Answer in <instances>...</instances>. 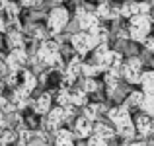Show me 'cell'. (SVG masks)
Wrapping results in <instances>:
<instances>
[{
  "label": "cell",
  "instance_id": "obj_1",
  "mask_svg": "<svg viewBox=\"0 0 154 146\" xmlns=\"http://www.w3.org/2000/svg\"><path fill=\"white\" fill-rule=\"evenodd\" d=\"M107 117L113 121V125H115V131L119 136H123V138H133L135 136V123L131 121V111H129L125 105H119V107H111L107 109Z\"/></svg>",
  "mask_w": 154,
  "mask_h": 146
},
{
  "label": "cell",
  "instance_id": "obj_2",
  "mask_svg": "<svg viewBox=\"0 0 154 146\" xmlns=\"http://www.w3.org/2000/svg\"><path fill=\"white\" fill-rule=\"evenodd\" d=\"M150 23H152V18L150 14H137L131 18L129 22V37L137 43H144V39L148 37L150 33Z\"/></svg>",
  "mask_w": 154,
  "mask_h": 146
},
{
  "label": "cell",
  "instance_id": "obj_3",
  "mask_svg": "<svg viewBox=\"0 0 154 146\" xmlns=\"http://www.w3.org/2000/svg\"><path fill=\"white\" fill-rule=\"evenodd\" d=\"M70 22V14L64 6H55L47 16V29L51 35H59Z\"/></svg>",
  "mask_w": 154,
  "mask_h": 146
},
{
  "label": "cell",
  "instance_id": "obj_4",
  "mask_svg": "<svg viewBox=\"0 0 154 146\" xmlns=\"http://www.w3.org/2000/svg\"><path fill=\"white\" fill-rule=\"evenodd\" d=\"M70 43H72L74 51L78 53L80 56L88 55L90 51H94V49L100 45V43L96 41V37L90 33V31H76V33H72V35H70Z\"/></svg>",
  "mask_w": 154,
  "mask_h": 146
},
{
  "label": "cell",
  "instance_id": "obj_5",
  "mask_svg": "<svg viewBox=\"0 0 154 146\" xmlns=\"http://www.w3.org/2000/svg\"><path fill=\"white\" fill-rule=\"evenodd\" d=\"M121 76L129 84H140V78H143V60L139 56H131L129 60H125L123 66H121Z\"/></svg>",
  "mask_w": 154,
  "mask_h": 146
},
{
  "label": "cell",
  "instance_id": "obj_6",
  "mask_svg": "<svg viewBox=\"0 0 154 146\" xmlns=\"http://www.w3.org/2000/svg\"><path fill=\"white\" fill-rule=\"evenodd\" d=\"M96 14L100 20H117L121 18V4H111L109 0H100L96 6Z\"/></svg>",
  "mask_w": 154,
  "mask_h": 146
},
{
  "label": "cell",
  "instance_id": "obj_7",
  "mask_svg": "<svg viewBox=\"0 0 154 146\" xmlns=\"http://www.w3.org/2000/svg\"><path fill=\"white\" fill-rule=\"evenodd\" d=\"M27 60H29V55H27L26 49H12V53L8 55V59H6V64H8L10 70L20 72L27 64Z\"/></svg>",
  "mask_w": 154,
  "mask_h": 146
},
{
  "label": "cell",
  "instance_id": "obj_8",
  "mask_svg": "<svg viewBox=\"0 0 154 146\" xmlns=\"http://www.w3.org/2000/svg\"><path fill=\"white\" fill-rule=\"evenodd\" d=\"M92 131H94V125H92V121L88 119L86 115L74 119V127H72L74 136H78V138H88V136L92 135Z\"/></svg>",
  "mask_w": 154,
  "mask_h": 146
},
{
  "label": "cell",
  "instance_id": "obj_9",
  "mask_svg": "<svg viewBox=\"0 0 154 146\" xmlns=\"http://www.w3.org/2000/svg\"><path fill=\"white\" fill-rule=\"evenodd\" d=\"M152 123H154V121L150 119V115H148V113L137 115V119H135V129H137V132H139L140 136L152 135Z\"/></svg>",
  "mask_w": 154,
  "mask_h": 146
},
{
  "label": "cell",
  "instance_id": "obj_10",
  "mask_svg": "<svg viewBox=\"0 0 154 146\" xmlns=\"http://www.w3.org/2000/svg\"><path fill=\"white\" fill-rule=\"evenodd\" d=\"M51 103H53L51 96L45 92V94H41L31 105H33V109H35V113H37V115H47V113L51 111Z\"/></svg>",
  "mask_w": 154,
  "mask_h": 146
},
{
  "label": "cell",
  "instance_id": "obj_11",
  "mask_svg": "<svg viewBox=\"0 0 154 146\" xmlns=\"http://www.w3.org/2000/svg\"><path fill=\"white\" fill-rule=\"evenodd\" d=\"M143 97H144L143 92H131V94L125 97L123 105L129 109V111H133V109H140V105H143Z\"/></svg>",
  "mask_w": 154,
  "mask_h": 146
},
{
  "label": "cell",
  "instance_id": "obj_12",
  "mask_svg": "<svg viewBox=\"0 0 154 146\" xmlns=\"http://www.w3.org/2000/svg\"><path fill=\"white\" fill-rule=\"evenodd\" d=\"M102 113H107V109H105V105L102 103H92V105H84V115L88 117L90 121L98 119Z\"/></svg>",
  "mask_w": 154,
  "mask_h": 146
},
{
  "label": "cell",
  "instance_id": "obj_13",
  "mask_svg": "<svg viewBox=\"0 0 154 146\" xmlns=\"http://www.w3.org/2000/svg\"><path fill=\"white\" fill-rule=\"evenodd\" d=\"M115 129H111L109 127V125H105V123H102V121H100V123H96L94 125V135L96 136H102V138H113V136H115Z\"/></svg>",
  "mask_w": 154,
  "mask_h": 146
},
{
  "label": "cell",
  "instance_id": "obj_14",
  "mask_svg": "<svg viewBox=\"0 0 154 146\" xmlns=\"http://www.w3.org/2000/svg\"><path fill=\"white\" fill-rule=\"evenodd\" d=\"M20 76H22V84H20V86H23L26 90L33 92L35 86H37V78H35L33 72H29V70H20Z\"/></svg>",
  "mask_w": 154,
  "mask_h": 146
},
{
  "label": "cell",
  "instance_id": "obj_15",
  "mask_svg": "<svg viewBox=\"0 0 154 146\" xmlns=\"http://www.w3.org/2000/svg\"><path fill=\"white\" fill-rule=\"evenodd\" d=\"M140 86H143V92H144V94H154V70L143 72Z\"/></svg>",
  "mask_w": 154,
  "mask_h": 146
},
{
  "label": "cell",
  "instance_id": "obj_16",
  "mask_svg": "<svg viewBox=\"0 0 154 146\" xmlns=\"http://www.w3.org/2000/svg\"><path fill=\"white\" fill-rule=\"evenodd\" d=\"M70 99H72V105L76 107H84L88 105V97H86V92L80 88V90H70Z\"/></svg>",
  "mask_w": 154,
  "mask_h": 146
},
{
  "label": "cell",
  "instance_id": "obj_17",
  "mask_svg": "<svg viewBox=\"0 0 154 146\" xmlns=\"http://www.w3.org/2000/svg\"><path fill=\"white\" fill-rule=\"evenodd\" d=\"M100 72H103V70L96 62H84L82 64V76H86V78H96Z\"/></svg>",
  "mask_w": 154,
  "mask_h": 146
},
{
  "label": "cell",
  "instance_id": "obj_18",
  "mask_svg": "<svg viewBox=\"0 0 154 146\" xmlns=\"http://www.w3.org/2000/svg\"><path fill=\"white\" fill-rule=\"evenodd\" d=\"M80 88H82L86 94H90V92H98L100 88H102V84H100L96 78H84V82H82Z\"/></svg>",
  "mask_w": 154,
  "mask_h": 146
},
{
  "label": "cell",
  "instance_id": "obj_19",
  "mask_svg": "<svg viewBox=\"0 0 154 146\" xmlns=\"http://www.w3.org/2000/svg\"><path fill=\"white\" fill-rule=\"evenodd\" d=\"M4 12H6V16H8V22H12V20H18V14H20V6L16 2H8L6 4V8H4Z\"/></svg>",
  "mask_w": 154,
  "mask_h": 146
},
{
  "label": "cell",
  "instance_id": "obj_20",
  "mask_svg": "<svg viewBox=\"0 0 154 146\" xmlns=\"http://www.w3.org/2000/svg\"><path fill=\"white\" fill-rule=\"evenodd\" d=\"M88 146H107V142H105V138H102V136H90V140H88Z\"/></svg>",
  "mask_w": 154,
  "mask_h": 146
},
{
  "label": "cell",
  "instance_id": "obj_21",
  "mask_svg": "<svg viewBox=\"0 0 154 146\" xmlns=\"http://www.w3.org/2000/svg\"><path fill=\"white\" fill-rule=\"evenodd\" d=\"M20 4L23 8H37L41 4V0H20Z\"/></svg>",
  "mask_w": 154,
  "mask_h": 146
},
{
  "label": "cell",
  "instance_id": "obj_22",
  "mask_svg": "<svg viewBox=\"0 0 154 146\" xmlns=\"http://www.w3.org/2000/svg\"><path fill=\"white\" fill-rule=\"evenodd\" d=\"M144 47L148 53H154V37H146L144 39Z\"/></svg>",
  "mask_w": 154,
  "mask_h": 146
},
{
  "label": "cell",
  "instance_id": "obj_23",
  "mask_svg": "<svg viewBox=\"0 0 154 146\" xmlns=\"http://www.w3.org/2000/svg\"><path fill=\"white\" fill-rule=\"evenodd\" d=\"M6 27H8V22H6L4 18H0V31H4Z\"/></svg>",
  "mask_w": 154,
  "mask_h": 146
},
{
  "label": "cell",
  "instance_id": "obj_24",
  "mask_svg": "<svg viewBox=\"0 0 154 146\" xmlns=\"http://www.w3.org/2000/svg\"><path fill=\"white\" fill-rule=\"evenodd\" d=\"M127 146H146V144H144V142H129Z\"/></svg>",
  "mask_w": 154,
  "mask_h": 146
},
{
  "label": "cell",
  "instance_id": "obj_25",
  "mask_svg": "<svg viewBox=\"0 0 154 146\" xmlns=\"http://www.w3.org/2000/svg\"><path fill=\"white\" fill-rule=\"evenodd\" d=\"M152 136H154V123H152Z\"/></svg>",
  "mask_w": 154,
  "mask_h": 146
},
{
  "label": "cell",
  "instance_id": "obj_26",
  "mask_svg": "<svg viewBox=\"0 0 154 146\" xmlns=\"http://www.w3.org/2000/svg\"><path fill=\"white\" fill-rule=\"evenodd\" d=\"M152 20H154V14H152Z\"/></svg>",
  "mask_w": 154,
  "mask_h": 146
},
{
  "label": "cell",
  "instance_id": "obj_27",
  "mask_svg": "<svg viewBox=\"0 0 154 146\" xmlns=\"http://www.w3.org/2000/svg\"><path fill=\"white\" fill-rule=\"evenodd\" d=\"M152 117H154V115H152Z\"/></svg>",
  "mask_w": 154,
  "mask_h": 146
}]
</instances>
